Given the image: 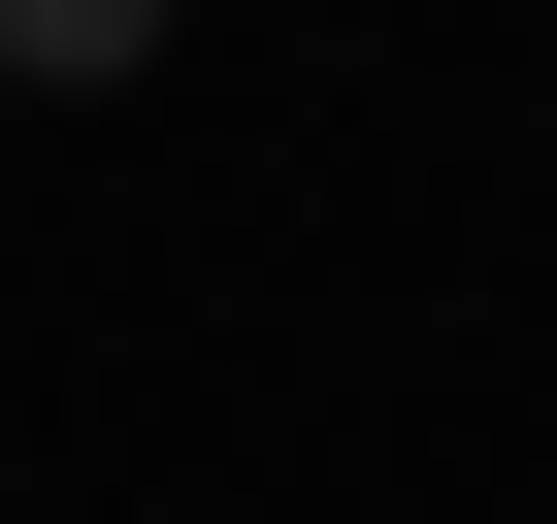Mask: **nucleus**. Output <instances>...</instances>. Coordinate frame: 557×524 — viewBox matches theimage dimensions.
<instances>
[{
  "instance_id": "1",
  "label": "nucleus",
  "mask_w": 557,
  "mask_h": 524,
  "mask_svg": "<svg viewBox=\"0 0 557 524\" xmlns=\"http://www.w3.org/2000/svg\"><path fill=\"white\" fill-rule=\"evenodd\" d=\"M0 66H34V99H132V66H164V0H0Z\"/></svg>"
}]
</instances>
